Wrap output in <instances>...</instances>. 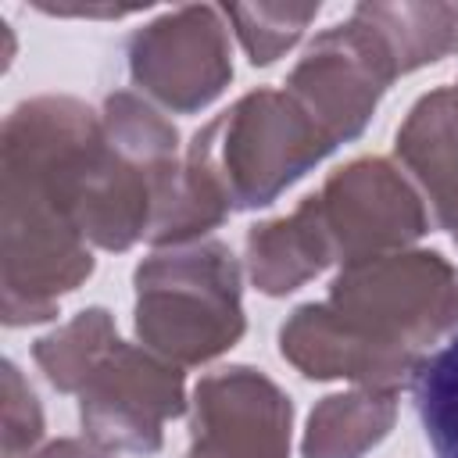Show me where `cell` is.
<instances>
[{
  "label": "cell",
  "instance_id": "1",
  "mask_svg": "<svg viewBox=\"0 0 458 458\" xmlns=\"http://www.w3.org/2000/svg\"><path fill=\"white\" fill-rule=\"evenodd\" d=\"M100 122L72 97H39L4 125V315L50 318L54 297L93 272L79 243V204Z\"/></svg>",
  "mask_w": 458,
  "mask_h": 458
},
{
  "label": "cell",
  "instance_id": "2",
  "mask_svg": "<svg viewBox=\"0 0 458 458\" xmlns=\"http://www.w3.org/2000/svg\"><path fill=\"white\" fill-rule=\"evenodd\" d=\"M458 318L454 272L440 254H361L329 304L301 308L279 333L304 376H351L376 390L411 379L419 347Z\"/></svg>",
  "mask_w": 458,
  "mask_h": 458
},
{
  "label": "cell",
  "instance_id": "3",
  "mask_svg": "<svg viewBox=\"0 0 458 458\" xmlns=\"http://www.w3.org/2000/svg\"><path fill=\"white\" fill-rule=\"evenodd\" d=\"M329 150L333 140L290 93L258 89L197 132L190 172L225 208H258Z\"/></svg>",
  "mask_w": 458,
  "mask_h": 458
},
{
  "label": "cell",
  "instance_id": "4",
  "mask_svg": "<svg viewBox=\"0 0 458 458\" xmlns=\"http://www.w3.org/2000/svg\"><path fill=\"white\" fill-rule=\"evenodd\" d=\"M240 279L222 243L154 254L136 272L140 336L179 361H204L243 333Z\"/></svg>",
  "mask_w": 458,
  "mask_h": 458
},
{
  "label": "cell",
  "instance_id": "5",
  "mask_svg": "<svg viewBox=\"0 0 458 458\" xmlns=\"http://www.w3.org/2000/svg\"><path fill=\"white\" fill-rule=\"evenodd\" d=\"M394 75L397 64L379 32L361 14H351L308 47L290 75V97L336 147V140L361 132Z\"/></svg>",
  "mask_w": 458,
  "mask_h": 458
},
{
  "label": "cell",
  "instance_id": "6",
  "mask_svg": "<svg viewBox=\"0 0 458 458\" xmlns=\"http://www.w3.org/2000/svg\"><path fill=\"white\" fill-rule=\"evenodd\" d=\"M215 7H179L129 39V72L161 104L197 111L233 75L225 25Z\"/></svg>",
  "mask_w": 458,
  "mask_h": 458
},
{
  "label": "cell",
  "instance_id": "7",
  "mask_svg": "<svg viewBox=\"0 0 458 458\" xmlns=\"http://www.w3.org/2000/svg\"><path fill=\"white\" fill-rule=\"evenodd\" d=\"M82 426L104 447L157 451L161 422L182 411V376L157 358L118 347L82 383Z\"/></svg>",
  "mask_w": 458,
  "mask_h": 458
},
{
  "label": "cell",
  "instance_id": "8",
  "mask_svg": "<svg viewBox=\"0 0 458 458\" xmlns=\"http://www.w3.org/2000/svg\"><path fill=\"white\" fill-rule=\"evenodd\" d=\"M290 404L250 369L208 376L197 386L190 458H286Z\"/></svg>",
  "mask_w": 458,
  "mask_h": 458
},
{
  "label": "cell",
  "instance_id": "9",
  "mask_svg": "<svg viewBox=\"0 0 458 458\" xmlns=\"http://www.w3.org/2000/svg\"><path fill=\"white\" fill-rule=\"evenodd\" d=\"M315 204H318L329 247L347 250L351 261L361 258V250L404 243L419 236L426 225L411 190L379 157L340 168L326 182L322 197H315Z\"/></svg>",
  "mask_w": 458,
  "mask_h": 458
},
{
  "label": "cell",
  "instance_id": "10",
  "mask_svg": "<svg viewBox=\"0 0 458 458\" xmlns=\"http://www.w3.org/2000/svg\"><path fill=\"white\" fill-rule=\"evenodd\" d=\"M397 154L433 197L437 218L458 240V86L422 97L397 132Z\"/></svg>",
  "mask_w": 458,
  "mask_h": 458
},
{
  "label": "cell",
  "instance_id": "11",
  "mask_svg": "<svg viewBox=\"0 0 458 458\" xmlns=\"http://www.w3.org/2000/svg\"><path fill=\"white\" fill-rule=\"evenodd\" d=\"M247 254L250 276L265 293H286L301 279L315 276L333 258L315 197H308L290 218L254 225L247 236Z\"/></svg>",
  "mask_w": 458,
  "mask_h": 458
},
{
  "label": "cell",
  "instance_id": "12",
  "mask_svg": "<svg viewBox=\"0 0 458 458\" xmlns=\"http://www.w3.org/2000/svg\"><path fill=\"white\" fill-rule=\"evenodd\" d=\"M354 14L379 32L397 72L458 50V7L451 4H358Z\"/></svg>",
  "mask_w": 458,
  "mask_h": 458
},
{
  "label": "cell",
  "instance_id": "13",
  "mask_svg": "<svg viewBox=\"0 0 458 458\" xmlns=\"http://www.w3.org/2000/svg\"><path fill=\"white\" fill-rule=\"evenodd\" d=\"M394 422L390 390L326 397L318 411H311L304 454L308 458H358L369 444H376Z\"/></svg>",
  "mask_w": 458,
  "mask_h": 458
},
{
  "label": "cell",
  "instance_id": "14",
  "mask_svg": "<svg viewBox=\"0 0 458 458\" xmlns=\"http://www.w3.org/2000/svg\"><path fill=\"white\" fill-rule=\"evenodd\" d=\"M411 401L437 458H458V333L411 372Z\"/></svg>",
  "mask_w": 458,
  "mask_h": 458
},
{
  "label": "cell",
  "instance_id": "15",
  "mask_svg": "<svg viewBox=\"0 0 458 458\" xmlns=\"http://www.w3.org/2000/svg\"><path fill=\"white\" fill-rule=\"evenodd\" d=\"M118 347V333L104 308H89L64 329L36 344V361L57 390H82L89 372Z\"/></svg>",
  "mask_w": 458,
  "mask_h": 458
},
{
  "label": "cell",
  "instance_id": "16",
  "mask_svg": "<svg viewBox=\"0 0 458 458\" xmlns=\"http://www.w3.org/2000/svg\"><path fill=\"white\" fill-rule=\"evenodd\" d=\"M222 14L233 21L243 50L250 54V64H272L283 50H290L308 21L318 14L315 7H283V4H258V7H222Z\"/></svg>",
  "mask_w": 458,
  "mask_h": 458
},
{
  "label": "cell",
  "instance_id": "17",
  "mask_svg": "<svg viewBox=\"0 0 458 458\" xmlns=\"http://www.w3.org/2000/svg\"><path fill=\"white\" fill-rule=\"evenodd\" d=\"M4 454L18 458L21 447H32L43 429V415L36 404V394L21 383L18 369L7 361L4 365Z\"/></svg>",
  "mask_w": 458,
  "mask_h": 458
},
{
  "label": "cell",
  "instance_id": "18",
  "mask_svg": "<svg viewBox=\"0 0 458 458\" xmlns=\"http://www.w3.org/2000/svg\"><path fill=\"white\" fill-rule=\"evenodd\" d=\"M39 11H47V14H72V18H125V14H132V11H140V7H64V4H39Z\"/></svg>",
  "mask_w": 458,
  "mask_h": 458
},
{
  "label": "cell",
  "instance_id": "19",
  "mask_svg": "<svg viewBox=\"0 0 458 458\" xmlns=\"http://www.w3.org/2000/svg\"><path fill=\"white\" fill-rule=\"evenodd\" d=\"M32 458H107V454H100L97 447L75 444V440H57V444H50L47 451H39V454H32Z\"/></svg>",
  "mask_w": 458,
  "mask_h": 458
}]
</instances>
